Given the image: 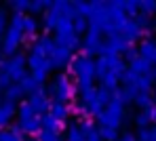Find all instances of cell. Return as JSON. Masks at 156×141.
<instances>
[{"mask_svg":"<svg viewBox=\"0 0 156 141\" xmlns=\"http://www.w3.org/2000/svg\"><path fill=\"white\" fill-rule=\"evenodd\" d=\"M68 70H70L72 76H76V91L93 86V80H95V61L91 57H82V55L72 57Z\"/></svg>","mask_w":156,"mask_h":141,"instance_id":"cell-1","label":"cell"},{"mask_svg":"<svg viewBox=\"0 0 156 141\" xmlns=\"http://www.w3.org/2000/svg\"><path fill=\"white\" fill-rule=\"evenodd\" d=\"M44 93L49 95V99L53 97V103H68V101L74 99L76 86L72 84V80H70L68 74H59V76H55V80H53L51 84L47 86Z\"/></svg>","mask_w":156,"mask_h":141,"instance_id":"cell-2","label":"cell"},{"mask_svg":"<svg viewBox=\"0 0 156 141\" xmlns=\"http://www.w3.org/2000/svg\"><path fill=\"white\" fill-rule=\"evenodd\" d=\"M0 74H6L11 78V82L19 84L23 78L27 76V67H26V55L23 53H15L9 59L0 61Z\"/></svg>","mask_w":156,"mask_h":141,"instance_id":"cell-3","label":"cell"},{"mask_svg":"<svg viewBox=\"0 0 156 141\" xmlns=\"http://www.w3.org/2000/svg\"><path fill=\"white\" fill-rule=\"evenodd\" d=\"M120 120H122V105L116 99H112L104 108V112L97 116L99 126H110V129H118L120 126Z\"/></svg>","mask_w":156,"mask_h":141,"instance_id":"cell-4","label":"cell"},{"mask_svg":"<svg viewBox=\"0 0 156 141\" xmlns=\"http://www.w3.org/2000/svg\"><path fill=\"white\" fill-rule=\"evenodd\" d=\"M101 44H104V40H101V32H99L97 28H91V26H89L87 34H84V38L80 40L82 57H93L95 53H99Z\"/></svg>","mask_w":156,"mask_h":141,"instance_id":"cell-5","label":"cell"},{"mask_svg":"<svg viewBox=\"0 0 156 141\" xmlns=\"http://www.w3.org/2000/svg\"><path fill=\"white\" fill-rule=\"evenodd\" d=\"M23 42V32L15 28H9L2 36V44H0V53L6 57H13L19 51V44Z\"/></svg>","mask_w":156,"mask_h":141,"instance_id":"cell-6","label":"cell"},{"mask_svg":"<svg viewBox=\"0 0 156 141\" xmlns=\"http://www.w3.org/2000/svg\"><path fill=\"white\" fill-rule=\"evenodd\" d=\"M61 9H63V0H55V2H49V9L44 11V28L47 32H55L57 23L61 21Z\"/></svg>","mask_w":156,"mask_h":141,"instance_id":"cell-7","label":"cell"},{"mask_svg":"<svg viewBox=\"0 0 156 141\" xmlns=\"http://www.w3.org/2000/svg\"><path fill=\"white\" fill-rule=\"evenodd\" d=\"M27 105L34 110L36 116H44V114H49L51 99H49V95H47L44 91H38V93H34V95L27 97Z\"/></svg>","mask_w":156,"mask_h":141,"instance_id":"cell-8","label":"cell"},{"mask_svg":"<svg viewBox=\"0 0 156 141\" xmlns=\"http://www.w3.org/2000/svg\"><path fill=\"white\" fill-rule=\"evenodd\" d=\"M70 61H72V51H68L63 46H55L53 55L49 57V63H51L53 70H63L70 65Z\"/></svg>","mask_w":156,"mask_h":141,"instance_id":"cell-9","label":"cell"},{"mask_svg":"<svg viewBox=\"0 0 156 141\" xmlns=\"http://www.w3.org/2000/svg\"><path fill=\"white\" fill-rule=\"evenodd\" d=\"M15 124H17V129H19L23 135H30V137H36V135L42 131L40 116H32V118H27V120H17Z\"/></svg>","mask_w":156,"mask_h":141,"instance_id":"cell-10","label":"cell"},{"mask_svg":"<svg viewBox=\"0 0 156 141\" xmlns=\"http://www.w3.org/2000/svg\"><path fill=\"white\" fill-rule=\"evenodd\" d=\"M17 116V105L11 101H0V129H6Z\"/></svg>","mask_w":156,"mask_h":141,"instance_id":"cell-11","label":"cell"},{"mask_svg":"<svg viewBox=\"0 0 156 141\" xmlns=\"http://www.w3.org/2000/svg\"><path fill=\"white\" fill-rule=\"evenodd\" d=\"M49 114H51V116L57 120V122H59V124H63V122L68 120V116H70V108H68L66 103H53V101H51Z\"/></svg>","mask_w":156,"mask_h":141,"instance_id":"cell-12","label":"cell"},{"mask_svg":"<svg viewBox=\"0 0 156 141\" xmlns=\"http://www.w3.org/2000/svg\"><path fill=\"white\" fill-rule=\"evenodd\" d=\"M23 97H26L23 88H21L19 84H15V82L4 91V101H11V103H15V105H17V101H21Z\"/></svg>","mask_w":156,"mask_h":141,"instance_id":"cell-13","label":"cell"},{"mask_svg":"<svg viewBox=\"0 0 156 141\" xmlns=\"http://www.w3.org/2000/svg\"><path fill=\"white\" fill-rule=\"evenodd\" d=\"M36 36H38V21H36V17H26L23 19V38L36 40Z\"/></svg>","mask_w":156,"mask_h":141,"instance_id":"cell-14","label":"cell"},{"mask_svg":"<svg viewBox=\"0 0 156 141\" xmlns=\"http://www.w3.org/2000/svg\"><path fill=\"white\" fill-rule=\"evenodd\" d=\"M19 86L23 88V93H26V95H34V93L42 91V84H40V82L34 78V76H30V74H27L21 82H19Z\"/></svg>","mask_w":156,"mask_h":141,"instance_id":"cell-15","label":"cell"},{"mask_svg":"<svg viewBox=\"0 0 156 141\" xmlns=\"http://www.w3.org/2000/svg\"><path fill=\"white\" fill-rule=\"evenodd\" d=\"M0 141H23V133L13 124L11 129H0Z\"/></svg>","mask_w":156,"mask_h":141,"instance_id":"cell-16","label":"cell"},{"mask_svg":"<svg viewBox=\"0 0 156 141\" xmlns=\"http://www.w3.org/2000/svg\"><path fill=\"white\" fill-rule=\"evenodd\" d=\"M40 124H42V129H44V131H53V133H59V129H61V124L53 118L51 114L40 116Z\"/></svg>","mask_w":156,"mask_h":141,"instance_id":"cell-17","label":"cell"},{"mask_svg":"<svg viewBox=\"0 0 156 141\" xmlns=\"http://www.w3.org/2000/svg\"><path fill=\"white\" fill-rule=\"evenodd\" d=\"M72 29H74V34L80 36V34H87V29H89V19H84V17H74L72 19Z\"/></svg>","mask_w":156,"mask_h":141,"instance_id":"cell-18","label":"cell"},{"mask_svg":"<svg viewBox=\"0 0 156 141\" xmlns=\"http://www.w3.org/2000/svg\"><path fill=\"white\" fill-rule=\"evenodd\" d=\"M66 141H84L78 124H70V129L66 131Z\"/></svg>","mask_w":156,"mask_h":141,"instance_id":"cell-19","label":"cell"},{"mask_svg":"<svg viewBox=\"0 0 156 141\" xmlns=\"http://www.w3.org/2000/svg\"><path fill=\"white\" fill-rule=\"evenodd\" d=\"M49 9V2H44V0H34V2H30V13L32 15H40V13H44Z\"/></svg>","mask_w":156,"mask_h":141,"instance_id":"cell-20","label":"cell"},{"mask_svg":"<svg viewBox=\"0 0 156 141\" xmlns=\"http://www.w3.org/2000/svg\"><path fill=\"white\" fill-rule=\"evenodd\" d=\"M17 116H19V120H27V118H32V116H36V114L27 105V101H21L19 108H17Z\"/></svg>","mask_w":156,"mask_h":141,"instance_id":"cell-21","label":"cell"},{"mask_svg":"<svg viewBox=\"0 0 156 141\" xmlns=\"http://www.w3.org/2000/svg\"><path fill=\"white\" fill-rule=\"evenodd\" d=\"M97 131H99L101 141H116V129H110V126H97Z\"/></svg>","mask_w":156,"mask_h":141,"instance_id":"cell-22","label":"cell"},{"mask_svg":"<svg viewBox=\"0 0 156 141\" xmlns=\"http://www.w3.org/2000/svg\"><path fill=\"white\" fill-rule=\"evenodd\" d=\"M36 139L38 141H61V135L59 133H53V131H40L38 135H36Z\"/></svg>","mask_w":156,"mask_h":141,"instance_id":"cell-23","label":"cell"},{"mask_svg":"<svg viewBox=\"0 0 156 141\" xmlns=\"http://www.w3.org/2000/svg\"><path fill=\"white\" fill-rule=\"evenodd\" d=\"M97 99H99V103L105 108V105L112 101V93H110L108 88H104V86H99V88H97Z\"/></svg>","mask_w":156,"mask_h":141,"instance_id":"cell-24","label":"cell"},{"mask_svg":"<svg viewBox=\"0 0 156 141\" xmlns=\"http://www.w3.org/2000/svg\"><path fill=\"white\" fill-rule=\"evenodd\" d=\"M11 6H13V13L23 15L27 9H30V2H27V0H13V2H11Z\"/></svg>","mask_w":156,"mask_h":141,"instance_id":"cell-25","label":"cell"},{"mask_svg":"<svg viewBox=\"0 0 156 141\" xmlns=\"http://www.w3.org/2000/svg\"><path fill=\"white\" fill-rule=\"evenodd\" d=\"M6 29H9V13L6 11H0V38L4 36Z\"/></svg>","mask_w":156,"mask_h":141,"instance_id":"cell-26","label":"cell"},{"mask_svg":"<svg viewBox=\"0 0 156 141\" xmlns=\"http://www.w3.org/2000/svg\"><path fill=\"white\" fill-rule=\"evenodd\" d=\"M122 32H125V36H127V38H135V36L139 34V29L135 28V23H131V21L122 26Z\"/></svg>","mask_w":156,"mask_h":141,"instance_id":"cell-27","label":"cell"},{"mask_svg":"<svg viewBox=\"0 0 156 141\" xmlns=\"http://www.w3.org/2000/svg\"><path fill=\"white\" fill-rule=\"evenodd\" d=\"M11 84H13V82H11V78H9L6 74H0V91L4 93V91H6Z\"/></svg>","mask_w":156,"mask_h":141,"instance_id":"cell-28","label":"cell"},{"mask_svg":"<svg viewBox=\"0 0 156 141\" xmlns=\"http://www.w3.org/2000/svg\"><path fill=\"white\" fill-rule=\"evenodd\" d=\"M131 67H133L135 72H144V70H146V63H144L141 59H133V65H131Z\"/></svg>","mask_w":156,"mask_h":141,"instance_id":"cell-29","label":"cell"},{"mask_svg":"<svg viewBox=\"0 0 156 141\" xmlns=\"http://www.w3.org/2000/svg\"><path fill=\"white\" fill-rule=\"evenodd\" d=\"M146 101H148V97H146V95H141V97H137V103H139V105H144Z\"/></svg>","mask_w":156,"mask_h":141,"instance_id":"cell-30","label":"cell"},{"mask_svg":"<svg viewBox=\"0 0 156 141\" xmlns=\"http://www.w3.org/2000/svg\"><path fill=\"white\" fill-rule=\"evenodd\" d=\"M146 120H148L146 116H139V118H137V124H146Z\"/></svg>","mask_w":156,"mask_h":141,"instance_id":"cell-31","label":"cell"},{"mask_svg":"<svg viewBox=\"0 0 156 141\" xmlns=\"http://www.w3.org/2000/svg\"><path fill=\"white\" fill-rule=\"evenodd\" d=\"M116 141H133V135H125L122 139H116Z\"/></svg>","mask_w":156,"mask_h":141,"instance_id":"cell-32","label":"cell"},{"mask_svg":"<svg viewBox=\"0 0 156 141\" xmlns=\"http://www.w3.org/2000/svg\"><path fill=\"white\" fill-rule=\"evenodd\" d=\"M23 141H38L36 137H30V139H23Z\"/></svg>","mask_w":156,"mask_h":141,"instance_id":"cell-33","label":"cell"},{"mask_svg":"<svg viewBox=\"0 0 156 141\" xmlns=\"http://www.w3.org/2000/svg\"><path fill=\"white\" fill-rule=\"evenodd\" d=\"M0 61H2V53H0Z\"/></svg>","mask_w":156,"mask_h":141,"instance_id":"cell-34","label":"cell"},{"mask_svg":"<svg viewBox=\"0 0 156 141\" xmlns=\"http://www.w3.org/2000/svg\"><path fill=\"white\" fill-rule=\"evenodd\" d=\"M0 101H2V99H0Z\"/></svg>","mask_w":156,"mask_h":141,"instance_id":"cell-35","label":"cell"}]
</instances>
